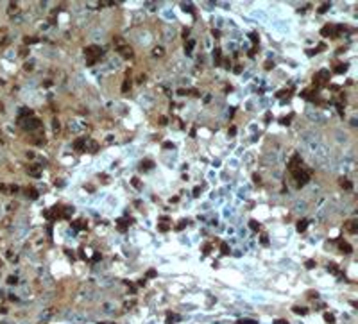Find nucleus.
Wrapping results in <instances>:
<instances>
[{
  "label": "nucleus",
  "instance_id": "nucleus-18",
  "mask_svg": "<svg viewBox=\"0 0 358 324\" xmlns=\"http://www.w3.org/2000/svg\"><path fill=\"white\" fill-rule=\"evenodd\" d=\"M340 186L346 188V190H351V186H353V185H351V181H347V179H340Z\"/></svg>",
  "mask_w": 358,
  "mask_h": 324
},
{
  "label": "nucleus",
  "instance_id": "nucleus-17",
  "mask_svg": "<svg viewBox=\"0 0 358 324\" xmlns=\"http://www.w3.org/2000/svg\"><path fill=\"white\" fill-rule=\"evenodd\" d=\"M249 227H251L253 231H260V222H256V220H249Z\"/></svg>",
  "mask_w": 358,
  "mask_h": 324
},
{
  "label": "nucleus",
  "instance_id": "nucleus-44",
  "mask_svg": "<svg viewBox=\"0 0 358 324\" xmlns=\"http://www.w3.org/2000/svg\"><path fill=\"white\" fill-rule=\"evenodd\" d=\"M188 34H190V29H185V31H183V38H186Z\"/></svg>",
  "mask_w": 358,
  "mask_h": 324
},
{
  "label": "nucleus",
  "instance_id": "nucleus-47",
  "mask_svg": "<svg viewBox=\"0 0 358 324\" xmlns=\"http://www.w3.org/2000/svg\"><path fill=\"white\" fill-rule=\"evenodd\" d=\"M235 129H236V127H229V134H231V136H233V134H235V133H236V131H235Z\"/></svg>",
  "mask_w": 358,
  "mask_h": 324
},
{
  "label": "nucleus",
  "instance_id": "nucleus-28",
  "mask_svg": "<svg viewBox=\"0 0 358 324\" xmlns=\"http://www.w3.org/2000/svg\"><path fill=\"white\" fill-rule=\"evenodd\" d=\"M235 324H254V321H249V319H242V321H236Z\"/></svg>",
  "mask_w": 358,
  "mask_h": 324
},
{
  "label": "nucleus",
  "instance_id": "nucleus-10",
  "mask_svg": "<svg viewBox=\"0 0 358 324\" xmlns=\"http://www.w3.org/2000/svg\"><path fill=\"white\" fill-rule=\"evenodd\" d=\"M344 226H346V229H347L349 233H356V229H358V222H356V220H347Z\"/></svg>",
  "mask_w": 358,
  "mask_h": 324
},
{
  "label": "nucleus",
  "instance_id": "nucleus-27",
  "mask_svg": "<svg viewBox=\"0 0 358 324\" xmlns=\"http://www.w3.org/2000/svg\"><path fill=\"white\" fill-rule=\"evenodd\" d=\"M290 93H292V91H290V90H281V91H278V93H276V97H283V95H290Z\"/></svg>",
  "mask_w": 358,
  "mask_h": 324
},
{
  "label": "nucleus",
  "instance_id": "nucleus-19",
  "mask_svg": "<svg viewBox=\"0 0 358 324\" xmlns=\"http://www.w3.org/2000/svg\"><path fill=\"white\" fill-rule=\"evenodd\" d=\"M294 312H295V313H299V315H306V313H308V310H306V308H301V306H294Z\"/></svg>",
  "mask_w": 358,
  "mask_h": 324
},
{
  "label": "nucleus",
  "instance_id": "nucleus-36",
  "mask_svg": "<svg viewBox=\"0 0 358 324\" xmlns=\"http://www.w3.org/2000/svg\"><path fill=\"white\" fill-rule=\"evenodd\" d=\"M265 68H267V70L274 68V63H272V61H267V63H265Z\"/></svg>",
  "mask_w": 358,
  "mask_h": 324
},
{
  "label": "nucleus",
  "instance_id": "nucleus-41",
  "mask_svg": "<svg viewBox=\"0 0 358 324\" xmlns=\"http://www.w3.org/2000/svg\"><path fill=\"white\" fill-rule=\"evenodd\" d=\"M210 249H211V245H204V247H202V251H204V253H210Z\"/></svg>",
  "mask_w": 358,
  "mask_h": 324
},
{
  "label": "nucleus",
  "instance_id": "nucleus-35",
  "mask_svg": "<svg viewBox=\"0 0 358 324\" xmlns=\"http://www.w3.org/2000/svg\"><path fill=\"white\" fill-rule=\"evenodd\" d=\"M154 276H156V271H154V269H151V271L147 272V278H154Z\"/></svg>",
  "mask_w": 358,
  "mask_h": 324
},
{
  "label": "nucleus",
  "instance_id": "nucleus-14",
  "mask_svg": "<svg viewBox=\"0 0 358 324\" xmlns=\"http://www.w3.org/2000/svg\"><path fill=\"white\" fill-rule=\"evenodd\" d=\"M346 70H347V65H337L335 68H333V72H335V73H344Z\"/></svg>",
  "mask_w": 358,
  "mask_h": 324
},
{
  "label": "nucleus",
  "instance_id": "nucleus-23",
  "mask_svg": "<svg viewBox=\"0 0 358 324\" xmlns=\"http://www.w3.org/2000/svg\"><path fill=\"white\" fill-rule=\"evenodd\" d=\"M158 229H159L161 233H167L168 229H170V226H168V224H158Z\"/></svg>",
  "mask_w": 358,
  "mask_h": 324
},
{
  "label": "nucleus",
  "instance_id": "nucleus-24",
  "mask_svg": "<svg viewBox=\"0 0 358 324\" xmlns=\"http://www.w3.org/2000/svg\"><path fill=\"white\" fill-rule=\"evenodd\" d=\"M163 52H165V50L161 49V47H156V49L152 50V56H163Z\"/></svg>",
  "mask_w": 358,
  "mask_h": 324
},
{
  "label": "nucleus",
  "instance_id": "nucleus-15",
  "mask_svg": "<svg viewBox=\"0 0 358 324\" xmlns=\"http://www.w3.org/2000/svg\"><path fill=\"white\" fill-rule=\"evenodd\" d=\"M72 226H73V227H77V229H79V227L86 229V222H84V220H73V222H72Z\"/></svg>",
  "mask_w": 358,
  "mask_h": 324
},
{
  "label": "nucleus",
  "instance_id": "nucleus-33",
  "mask_svg": "<svg viewBox=\"0 0 358 324\" xmlns=\"http://www.w3.org/2000/svg\"><path fill=\"white\" fill-rule=\"evenodd\" d=\"M177 321H181V317H168V319H167L168 324H170V322H177Z\"/></svg>",
  "mask_w": 358,
  "mask_h": 324
},
{
  "label": "nucleus",
  "instance_id": "nucleus-12",
  "mask_svg": "<svg viewBox=\"0 0 358 324\" xmlns=\"http://www.w3.org/2000/svg\"><path fill=\"white\" fill-rule=\"evenodd\" d=\"M213 59H215V65H220L222 63V52H220V49H215L213 50Z\"/></svg>",
  "mask_w": 358,
  "mask_h": 324
},
{
  "label": "nucleus",
  "instance_id": "nucleus-29",
  "mask_svg": "<svg viewBox=\"0 0 358 324\" xmlns=\"http://www.w3.org/2000/svg\"><path fill=\"white\" fill-rule=\"evenodd\" d=\"M220 253H222V254H227V253H229V249H227L226 244H220Z\"/></svg>",
  "mask_w": 358,
  "mask_h": 324
},
{
  "label": "nucleus",
  "instance_id": "nucleus-5",
  "mask_svg": "<svg viewBox=\"0 0 358 324\" xmlns=\"http://www.w3.org/2000/svg\"><path fill=\"white\" fill-rule=\"evenodd\" d=\"M337 27L335 25H331V23H328V25H324L322 29H321V34L324 36V38H328V36H337L339 34V31H335Z\"/></svg>",
  "mask_w": 358,
  "mask_h": 324
},
{
  "label": "nucleus",
  "instance_id": "nucleus-39",
  "mask_svg": "<svg viewBox=\"0 0 358 324\" xmlns=\"http://www.w3.org/2000/svg\"><path fill=\"white\" fill-rule=\"evenodd\" d=\"M52 125H54V129H56V131L59 129V122H57V120H56V118H54V122H52Z\"/></svg>",
  "mask_w": 358,
  "mask_h": 324
},
{
  "label": "nucleus",
  "instance_id": "nucleus-6",
  "mask_svg": "<svg viewBox=\"0 0 358 324\" xmlns=\"http://www.w3.org/2000/svg\"><path fill=\"white\" fill-rule=\"evenodd\" d=\"M117 50L122 54L125 59H131V57H133V49H131V47H127V45H122V47H120V49H117Z\"/></svg>",
  "mask_w": 358,
  "mask_h": 324
},
{
  "label": "nucleus",
  "instance_id": "nucleus-9",
  "mask_svg": "<svg viewBox=\"0 0 358 324\" xmlns=\"http://www.w3.org/2000/svg\"><path fill=\"white\" fill-rule=\"evenodd\" d=\"M339 244H340V245H339V247H340V251H344L346 254H351V253H353V247L349 245V242H346V240H340Z\"/></svg>",
  "mask_w": 358,
  "mask_h": 324
},
{
  "label": "nucleus",
  "instance_id": "nucleus-43",
  "mask_svg": "<svg viewBox=\"0 0 358 324\" xmlns=\"http://www.w3.org/2000/svg\"><path fill=\"white\" fill-rule=\"evenodd\" d=\"M281 124H290V117L288 118H281Z\"/></svg>",
  "mask_w": 358,
  "mask_h": 324
},
{
  "label": "nucleus",
  "instance_id": "nucleus-34",
  "mask_svg": "<svg viewBox=\"0 0 358 324\" xmlns=\"http://www.w3.org/2000/svg\"><path fill=\"white\" fill-rule=\"evenodd\" d=\"M131 181H133V185L136 186V188H140V179H138V177H133Z\"/></svg>",
  "mask_w": 358,
  "mask_h": 324
},
{
  "label": "nucleus",
  "instance_id": "nucleus-11",
  "mask_svg": "<svg viewBox=\"0 0 358 324\" xmlns=\"http://www.w3.org/2000/svg\"><path fill=\"white\" fill-rule=\"evenodd\" d=\"M86 151H90V152H97V151H99V143H97L95 140L88 141V143H86Z\"/></svg>",
  "mask_w": 358,
  "mask_h": 324
},
{
  "label": "nucleus",
  "instance_id": "nucleus-7",
  "mask_svg": "<svg viewBox=\"0 0 358 324\" xmlns=\"http://www.w3.org/2000/svg\"><path fill=\"white\" fill-rule=\"evenodd\" d=\"M131 222H133V220H131L129 217H124V219H118V222H117V224H118V229H120V231H125V229H127V226H129V224H131Z\"/></svg>",
  "mask_w": 358,
  "mask_h": 324
},
{
  "label": "nucleus",
  "instance_id": "nucleus-1",
  "mask_svg": "<svg viewBox=\"0 0 358 324\" xmlns=\"http://www.w3.org/2000/svg\"><path fill=\"white\" fill-rule=\"evenodd\" d=\"M329 81V72L328 70H321L313 75V88H322L324 84H328Z\"/></svg>",
  "mask_w": 358,
  "mask_h": 324
},
{
  "label": "nucleus",
  "instance_id": "nucleus-30",
  "mask_svg": "<svg viewBox=\"0 0 358 324\" xmlns=\"http://www.w3.org/2000/svg\"><path fill=\"white\" fill-rule=\"evenodd\" d=\"M305 267H306V269H313V267H315V261H313V260H308V261L305 263Z\"/></svg>",
  "mask_w": 358,
  "mask_h": 324
},
{
  "label": "nucleus",
  "instance_id": "nucleus-13",
  "mask_svg": "<svg viewBox=\"0 0 358 324\" xmlns=\"http://www.w3.org/2000/svg\"><path fill=\"white\" fill-rule=\"evenodd\" d=\"M306 227H308V220H306V219H303V220L297 222V231H299V233L306 231Z\"/></svg>",
  "mask_w": 358,
  "mask_h": 324
},
{
  "label": "nucleus",
  "instance_id": "nucleus-25",
  "mask_svg": "<svg viewBox=\"0 0 358 324\" xmlns=\"http://www.w3.org/2000/svg\"><path fill=\"white\" fill-rule=\"evenodd\" d=\"M186 226V220H181L177 226H175V231H183V227Z\"/></svg>",
  "mask_w": 358,
  "mask_h": 324
},
{
  "label": "nucleus",
  "instance_id": "nucleus-26",
  "mask_svg": "<svg viewBox=\"0 0 358 324\" xmlns=\"http://www.w3.org/2000/svg\"><path fill=\"white\" fill-rule=\"evenodd\" d=\"M193 45H195V41H186V45H185V49H186V52H192V49H193Z\"/></svg>",
  "mask_w": 358,
  "mask_h": 324
},
{
  "label": "nucleus",
  "instance_id": "nucleus-38",
  "mask_svg": "<svg viewBox=\"0 0 358 324\" xmlns=\"http://www.w3.org/2000/svg\"><path fill=\"white\" fill-rule=\"evenodd\" d=\"M31 175H32V177H39V172L34 168V170H31Z\"/></svg>",
  "mask_w": 358,
  "mask_h": 324
},
{
  "label": "nucleus",
  "instance_id": "nucleus-4",
  "mask_svg": "<svg viewBox=\"0 0 358 324\" xmlns=\"http://www.w3.org/2000/svg\"><path fill=\"white\" fill-rule=\"evenodd\" d=\"M22 124H23V127L27 131H34V129H39V127H41V120L29 117L27 120H22Z\"/></svg>",
  "mask_w": 358,
  "mask_h": 324
},
{
  "label": "nucleus",
  "instance_id": "nucleus-20",
  "mask_svg": "<svg viewBox=\"0 0 358 324\" xmlns=\"http://www.w3.org/2000/svg\"><path fill=\"white\" fill-rule=\"evenodd\" d=\"M34 41H38V38H32V36H25L23 38V43L25 45H31V43H34Z\"/></svg>",
  "mask_w": 358,
  "mask_h": 324
},
{
  "label": "nucleus",
  "instance_id": "nucleus-2",
  "mask_svg": "<svg viewBox=\"0 0 358 324\" xmlns=\"http://www.w3.org/2000/svg\"><path fill=\"white\" fill-rule=\"evenodd\" d=\"M84 52H86V56H90V59H88V65H93V63H95L97 59L100 57L102 49H100V47H97V45H91V47H88Z\"/></svg>",
  "mask_w": 358,
  "mask_h": 324
},
{
  "label": "nucleus",
  "instance_id": "nucleus-31",
  "mask_svg": "<svg viewBox=\"0 0 358 324\" xmlns=\"http://www.w3.org/2000/svg\"><path fill=\"white\" fill-rule=\"evenodd\" d=\"M328 9H329V4H324V5H321V7H319V13H326Z\"/></svg>",
  "mask_w": 358,
  "mask_h": 324
},
{
  "label": "nucleus",
  "instance_id": "nucleus-21",
  "mask_svg": "<svg viewBox=\"0 0 358 324\" xmlns=\"http://www.w3.org/2000/svg\"><path fill=\"white\" fill-rule=\"evenodd\" d=\"M324 321L329 322V324H333V322H335V317H333L331 313H324Z\"/></svg>",
  "mask_w": 358,
  "mask_h": 324
},
{
  "label": "nucleus",
  "instance_id": "nucleus-3",
  "mask_svg": "<svg viewBox=\"0 0 358 324\" xmlns=\"http://www.w3.org/2000/svg\"><path fill=\"white\" fill-rule=\"evenodd\" d=\"M294 177L297 181V185L303 186V185H306L310 181V172H306V170H303V168L297 167V168H294Z\"/></svg>",
  "mask_w": 358,
  "mask_h": 324
},
{
  "label": "nucleus",
  "instance_id": "nucleus-32",
  "mask_svg": "<svg viewBox=\"0 0 358 324\" xmlns=\"http://www.w3.org/2000/svg\"><path fill=\"white\" fill-rule=\"evenodd\" d=\"M129 88H131V83H127V81H125V83H124V84H122V91H124V93H125V91H127V90H129Z\"/></svg>",
  "mask_w": 358,
  "mask_h": 324
},
{
  "label": "nucleus",
  "instance_id": "nucleus-42",
  "mask_svg": "<svg viewBox=\"0 0 358 324\" xmlns=\"http://www.w3.org/2000/svg\"><path fill=\"white\" fill-rule=\"evenodd\" d=\"M199 193H201V188L197 186V188H195V190H193V195H195V197H197V195H199Z\"/></svg>",
  "mask_w": 358,
  "mask_h": 324
},
{
  "label": "nucleus",
  "instance_id": "nucleus-46",
  "mask_svg": "<svg viewBox=\"0 0 358 324\" xmlns=\"http://www.w3.org/2000/svg\"><path fill=\"white\" fill-rule=\"evenodd\" d=\"M274 324H288V322H287V321H283V319H281V321H274Z\"/></svg>",
  "mask_w": 358,
  "mask_h": 324
},
{
  "label": "nucleus",
  "instance_id": "nucleus-37",
  "mask_svg": "<svg viewBox=\"0 0 358 324\" xmlns=\"http://www.w3.org/2000/svg\"><path fill=\"white\" fill-rule=\"evenodd\" d=\"M27 54H29V50H27V49H22V50H20V56H22V57H25Z\"/></svg>",
  "mask_w": 358,
  "mask_h": 324
},
{
  "label": "nucleus",
  "instance_id": "nucleus-16",
  "mask_svg": "<svg viewBox=\"0 0 358 324\" xmlns=\"http://www.w3.org/2000/svg\"><path fill=\"white\" fill-rule=\"evenodd\" d=\"M27 195H29L31 199H38V192L34 190V188H27V192H25Z\"/></svg>",
  "mask_w": 358,
  "mask_h": 324
},
{
  "label": "nucleus",
  "instance_id": "nucleus-8",
  "mask_svg": "<svg viewBox=\"0 0 358 324\" xmlns=\"http://www.w3.org/2000/svg\"><path fill=\"white\" fill-rule=\"evenodd\" d=\"M73 149H75L77 152H83V151H86V141H84L83 138L75 140V141H73Z\"/></svg>",
  "mask_w": 358,
  "mask_h": 324
},
{
  "label": "nucleus",
  "instance_id": "nucleus-45",
  "mask_svg": "<svg viewBox=\"0 0 358 324\" xmlns=\"http://www.w3.org/2000/svg\"><path fill=\"white\" fill-rule=\"evenodd\" d=\"M7 283H11V285H13V283H16V278H13V276H11V278L7 279Z\"/></svg>",
  "mask_w": 358,
  "mask_h": 324
},
{
  "label": "nucleus",
  "instance_id": "nucleus-40",
  "mask_svg": "<svg viewBox=\"0 0 358 324\" xmlns=\"http://www.w3.org/2000/svg\"><path fill=\"white\" fill-rule=\"evenodd\" d=\"M79 256H81V260H86V258H84V251H83V247L79 249Z\"/></svg>",
  "mask_w": 358,
  "mask_h": 324
},
{
  "label": "nucleus",
  "instance_id": "nucleus-22",
  "mask_svg": "<svg viewBox=\"0 0 358 324\" xmlns=\"http://www.w3.org/2000/svg\"><path fill=\"white\" fill-rule=\"evenodd\" d=\"M152 167H154L152 161H143V163H141V168H143V170H149V168H152Z\"/></svg>",
  "mask_w": 358,
  "mask_h": 324
}]
</instances>
